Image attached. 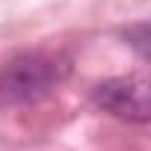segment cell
Wrapping results in <instances>:
<instances>
[{
    "label": "cell",
    "mask_w": 151,
    "mask_h": 151,
    "mask_svg": "<svg viewBox=\"0 0 151 151\" xmlns=\"http://www.w3.org/2000/svg\"><path fill=\"white\" fill-rule=\"evenodd\" d=\"M65 71L68 65H62L59 56L45 50H24L12 56L6 65H0V104L18 107L45 98L59 86Z\"/></svg>",
    "instance_id": "cell-1"
},
{
    "label": "cell",
    "mask_w": 151,
    "mask_h": 151,
    "mask_svg": "<svg viewBox=\"0 0 151 151\" xmlns=\"http://www.w3.org/2000/svg\"><path fill=\"white\" fill-rule=\"evenodd\" d=\"M92 101L124 122L145 124L151 119V89L145 74H122V77H110L98 83L92 92Z\"/></svg>",
    "instance_id": "cell-2"
}]
</instances>
